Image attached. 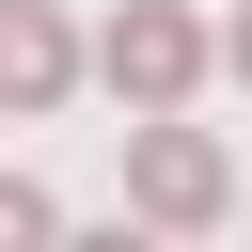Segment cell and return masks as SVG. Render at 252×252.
I'll list each match as a JSON object with an SVG mask.
<instances>
[{"label": "cell", "instance_id": "2", "mask_svg": "<svg viewBox=\"0 0 252 252\" xmlns=\"http://www.w3.org/2000/svg\"><path fill=\"white\" fill-rule=\"evenodd\" d=\"M94 79H110L126 110H189V94L220 79V32H205L189 0H126V16L94 32Z\"/></svg>", "mask_w": 252, "mask_h": 252}, {"label": "cell", "instance_id": "3", "mask_svg": "<svg viewBox=\"0 0 252 252\" xmlns=\"http://www.w3.org/2000/svg\"><path fill=\"white\" fill-rule=\"evenodd\" d=\"M79 32H63V0H0V126H47L63 94H79Z\"/></svg>", "mask_w": 252, "mask_h": 252}, {"label": "cell", "instance_id": "1", "mask_svg": "<svg viewBox=\"0 0 252 252\" xmlns=\"http://www.w3.org/2000/svg\"><path fill=\"white\" fill-rule=\"evenodd\" d=\"M126 220H142V236H220V220H236V158H220V126H189V110H126Z\"/></svg>", "mask_w": 252, "mask_h": 252}, {"label": "cell", "instance_id": "5", "mask_svg": "<svg viewBox=\"0 0 252 252\" xmlns=\"http://www.w3.org/2000/svg\"><path fill=\"white\" fill-rule=\"evenodd\" d=\"M220 79H252V0H236V16H220Z\"/></svg>", "mask_w": 252, "mask_h": 252}, {"label": "cell", "instance_id": "4", "mask_svg": "<svg viewBox=\"0 0 252 252\" xmlns=\"http://www.w3.org/2000/svg\"><path fill=\"white\" fill-rule=\"evenodd\" d=\"M47 220H63V205H47V189H32V173H0V252H32V236H47Z\"/></svg>", "mask_w": 252, "mask_h": 252}]
</instances>
